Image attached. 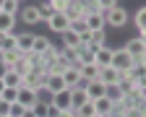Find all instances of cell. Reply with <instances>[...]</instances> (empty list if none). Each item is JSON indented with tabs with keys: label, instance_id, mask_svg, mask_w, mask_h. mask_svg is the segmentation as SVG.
<instances>
[{
	"label": "cell",
	"instance_id": "cell-1",
	"mask_svg": "<svg viewBox=\"0 0 146 117\" xmlns=\"http://www.w3.org/2000/svg\"><path fill=\"white\" fill-rule=\"evenodd\" d=\"M86 21V29L89 31H104V24H107V13L104 11H89L84 16Z\"/></svg>",
	"mask_w": 146,
	"mask_h": 117
},
{
	"label": "cell",
	"instance_id": "cell-2",
	"mask_svg": "<svg viewBox=\"0 0 146 117\" xmlns=\"http://www.w3.org/2000/svg\"><path fill=\"white\" fill-rule=\"evenodd\" d=\"M128 11L123 8V5H115L112 11H107V24L112 26V29H123V26H128Z\"/></svg>",
	"mask_w": 146,
	"mask_h": 117
},
{
	"label": "cell",
	"instance_id": "cell-3",
	"mask_svg": "<svg viewBox=\"0 0 146 117\" xmlns=\"http://www.w3.org/2000/svg\"><path fill=\"white\" fill-rule=\"evenodd\" d=\"M133 63H136V60L125 52V47H117V50H115V55H112V68H117L120 73H128V70L133 68Z\"/></svg>",
	"mask_w": 146,
	"mask_h": 117
},
{
	"label": "cell",
	"instance_id": "cell-4",
	"mask_svg": "<svg viewBox=\"0 0 146 117\" xmlns=\"http://www.w3.org/2000/svg\"><path fill=\"white\" fill-rule=\"evenodd\" d=\"M125 52L133 57V60H146V44L141 42V36H133V39H128V42L123 44Z\"/></svg>",
	"mask_w": 146,
	"mask_h": 117
},
{
	"label": "cell",
	"instance_id": "cell-5",
	"mask_svg": "<svg viewBox=\"0 0 146 117\" xmlns=\"http://www.w3.org/2000/svg\"><path fill=\"white\" fill-rule=\"evenodd\" d=\"M70 96H73V89H63V91H58V94H52L50 104L58 109V112H68V109H70Z\"/></svg>",
	"mask_w": 146,
	"mask_h": 117
},
{
	"label": "cell",
	"instance_id": "cell-6",
	"mask_svg": "<svg viewBox=\"0 0 146 117\" xmlns=\"http://www.w3.org/2000/svg\"><path fill=\"white\" fill-rule=\"evenodd\" d=\"M63 81H65V89H78L81 86V68L78 65H68L65 70H63Z\"/></svg>",
	"mask_w": 146,
	"mask_h": 117
},
{
	"label": "cell",
	"instance_id": "cell-7",
	"mask_svg": "<svg viewBox=\"0 0 146 117\" xmlns=\"http://www.w3.org/2000/svg\"><path fill=\"white\" fill-rule=\"evenodd\" d=\"M68 24H70V18L65 16V13H52V18L47 21V26H50V31L52 34H63V31H68Z\"/></svg>",
	"mask_w": 146,
	"mask_h": 117
},
{
	"label": "cell",
	"instance_id": "cell-8",
	"mask_svg": "<svg viewBox=\"0 0 146 117\" xmlns=\"http://www.w3.org/2000/svg\"><path fill=\"white\" fill-rule=\"evenodd\" d=\"M36 102H39V96H36V89H29V86H21V89H18V104H21V107L31 109Z\"/></svg>",
	"mask_w": 146,
	"mask_h": 117
},
{
	"label": "cell",
	"instance_id": "cell-9",
	"mask_svg": "<svg viewBox=\"0 0 146 117\" xmlns=\"http://www.w3.org/2000/svg\"><path fill=\"white\" fill-rule=\"evenodd\" d=\"M112 55H115V47L104 44V47H99V50L94 52V63H97L99 68H107V65H112Z\"/></svg>",
	"mask_w": 146,
	"mask_h": 117
},
{
	"label": "cell",
	"instance_id": "cell-10",
	"mask_svg": "<svg viewBox=\"0 0 146 117\" xmlns=\"http://www.w3.org/2000/svg\"><path fill=\"white\" fill-rule=\"evenodd\" d=\"M120 75H123V73H120L117 68L107 65V68H102V70H99V81H102L104 86H115V83L120 81Z\"/></svg>",
	"mask_w": 146,
	"mask_h": 117
},
{
	"label": "cell",
	"instance_id": "cell-11",
	"mask_svg": "<svg viewBox=\"0 0 146 117\" xmlns=\"http://www.w3.org/2000/svg\"><path fill=\"white\" fill-rule=\"evenodd\" d=\"M104 83L99 81V78H97V81H89L86 86H84V91H86V96H89V102H94V99H99V96H104Z\"/></svg>",
	"mask_w": 146,
	"mask_h": 117
},
{
	"label": "cell",
	"instance_id": "cell-12",
	"mask_svg": "<svg viewBox=\"0 0 146 117\" xmlns=\"http://www.w3.org/2000/svg\"><path fill=\"white\" fill-rule=\"evenodd\" d=\"M21 21L24 24H29V26H34V24H39V11H36V5H21Z\"/></svg>",
	"mask_w": 146,
	"mask_h": 117
},
{
	"label": "cell",
	"instance_id": "cell-13",
	"mask_svg": "<svg viewBox=\"0 0 146 117\" xmlns=\"http://www.w3.org/2000/svg\"><path fill=\"white\" fill-rule=\"evenodd\" d=\"M60 47H68V50H76V47H81V36L76 34V31H63L60 34Z\"/></svg>",
	"mask_w": 146,
	"mask_h": 117
},
{
	"label": "cell",
	"instance_id": "cell-14",
	"mask_svg": "<svg viewBox=\"0 0 146 117\" xmlns=\"http://www.w3.org/2000/svg\"><path fill=\"white\" fill-rule=\"evenodd\" d=\"M94 109L99 117H107V114H112L115 112V104L107 99V96H99V99H94Z\"/></svg>",
	"mask_w": 146,
	"mask_h": 117
},
{
	"label": "cell",
	"instance_id": "cell-15",
	"mask_svg": "<svg viewBox=\"0 0 146 117\" xmlns=\"http://www.w3.org/2000/svg\"><path fill=\"white\" fill-rule=\"evenodd\" d=\"M86 102H89L86 91H84L81 86H78V89H73V96H70V109H73V112H78V109H81Z\"/></svg>",
	"mask_w": 146,
	"mask_h": 117
},
{
	"label": "cell",
	"instance_id": "cell-16",
	"mask_svg": "<svg viewBox=\"0 0 146 117\" xmlns=\"http://www.w3.org/2000/svg\"><path fill=\"white\" fill-rule=\"evenodd\" d=\"M16 18L18 16H11V13H3V11H0V34H13Z\"/></svg>",
	"mask_w": 146,
	"mask_h": 117
},
{
	"label": "cell",
	"instance_id": "cell-17",
	"mask_svg": "<svg viewBox=\"0 0 146 117\" xmlns=\"http://www.w3.org/2000/svg\"><path fill=\"white\" fill-rule=\"evenodd\" d=\"M44 89H47L50 94H58V91H63V89H65V81H63V75H50V73H47Z\"/></svg>",
	"mask_w": 146,
	"mask_h": 117
},
{
	"label": "cell",
	"instance_id": "cell-18",
	"mask_svg": "<svg viewBox=\"0 0 146 117\" xmlns=\"http://www.w3.org/2000/svg\"><path fill=\"white\" fill-rule=\"evenodd\" d=\"M99 65L97 63H89V65H81V78H84V83H89V81H97L99 78Z\"/></svg>",
	"mask_w": 146,
	"mask_h": 117
},
{
	"label": "cell",
	"instance_id": "cell-19",
	"mask_svg": "<svg viewBox=\"0 0 146 117\" xmlns=\"http://www.w3.org/2000/svg\"><path fill=\"white\" fill-rule=\"evenodd\" d=\"M3 83H5L8 89H21V86H24V75L16 73V70H8V73L3 75Z\"/></svg>",
	"mask_w": 146,
	"mask_h": 117
},
{
	"label": "cell",
	"instance_id": "cell-20",
	"mask_svg": "<svg viewBox=\"0 0 146 117\" xmlns=\"http://www.w3.org/2000/svg\"><path fill=\"white\" fill-rule=\"evenodd\" d=\"M24 60V52L21 50H8V52H3V63L8 65V70L16 65V63H21Z\"/></svg>",
	"mask_w": 146,
	"mask_h": 117
},
{
	"label": "cell",
	"instance_id": "cell-21",
	"mask_svg": "<svg viewBox=\"0 0 146 117\" xmlns=\"http://www.w3.org/2000/svg\"><path fill=\"white\" fill-rule=\"evenodd\" d=\"M76 60H78V65H89V63H94V52L81 44V47H76Z\"/></svg>",
	"mask_w": 146,
	"mask_h": 117
},
{
	"label": "cell",
	"instance_id": "cell-22",
	"mask_svg": "<svg viewBox=\"0 0 146 117\" xmlns=\"http://www.w3.org/2000/svg\"><path fill=\"white\" fill-rule=\"evenodd\" d=\"M104 44H107V36H104V31H91V42H89L86 47H89L91 52H97V50H99V47H104Z\"/></svg>",
	"mask_w": 146,
	"mask_h": 117
},
{
	"label": "cell",
	"instance_id": "cell-23",
	"mask_svg": "<svg viewBox=\"0 0 146 117\" xmlns=\"http://www.w3.org/2000/svg\"><path fill=\"white\" fill-rule=\"evenodd\" d=\"M104 96H107L112 104H120V102L125 99V94L120 91V86H117V83H115V86H107V89H104Z\"/></svg>",
	"mask_w": 146,
	"mask_h": 117
},
{
	"label": "cell",
	"instance_id": "cell-24",
	"mask_svg": "<svg viewBox=\"0 0 146 117\" xmlns=\"http://www.w3.org/2000/svg\"><path fill=\"white\" fill-rule=\"evenodd\" d=\"M47 47H50V39H47V36H39V34H34V44H31V52H34V55H42Z\"/></svg>",
	"mask_w": 146,
	"mask_h": 117
},
{
	"label": "cell",
	"instance_id": "cell-25",
	"mask_svg": "<svg viewBox=\"0 0 146 117\" xmlns=\"http://www.w3.org/2000/svg\"><path fill=\"white\" fill-rule=\"evenodd\" d=\"M0 50L8 52V50H18V34H5L3 42H0Z\"/></svg>",
	"mask_w": 146,
	"mask_h": 117
},
{
	"label": "cell",
	"instance_id": "cell-26",
	"mask_svg": "<svg viewBox=\"0 0 146 117\" xmlns=\"http://www.w3.org/2000/svg\"><path fill=\"white\" fill-rule=\"evenodd\" d=\"M31 44H34V34H18V50L24 55L31 52Z\"/></svg>",
	"mask_w": 146,
	"mask_h": 117
},
{
	"label": "cell",
	"instance_id": "cell-27",
	"mask_svg": "<svg viewBox=\"0 0 146 117\" xmlns=\"http://www.w3.org/2000/svg\"><path fill=\"white\" fill-rule=\"evenodd\" d=\"M36 11H39V21H44V24L50 21L52 13H55V11H52V5L47 3V0H44V3H36Z\"/></svg>",
	"mask_w": 146,
	"mask_h": 117
},
{
	"label": "cell",
	"instance_id": "cell-28",
	"mask_svg": "<svg viewBox=\"0 0 146 117\" xmlns=\"http://www.w3.org/2000/svg\"><path fill=\"white\" fill-rule=\"evenodd\" d=\"M50 109H52V107H50V102H42V99H39V102H36V104L31 107L34 117H50Z\"/></svg>",
	"mask_w": 146,
	"mask_h": 117
},
{
	"label": "cell",
	"instance_id": "cell-29",
	"mask_svg": "<svg viewBox=\"0 0 146 117\" xmlns=\"http://www.w3.org/2000/svg\"><path fill=\"white\" fill-rule=\"evenodd\" d=\"M133 21H136V26H138V34H141V31H146V5L136 11V16H133Z\"/></svg>",
	"mask_w": 146,
	"mask_h": 117
},
{
	"label": "cell",
	"instance_id": "cell-30",
	"mask_svg": "<svg viewBox=\"0 0 146 117\" xmlns=\"http://www.w3.org/2000/svg\"><path fill=\"white\" fill-rule=\"evenodd\" d=\"M68 29H70V31H76L78 36H81L84 31H89V29H86V21H84V18H70V24H68Z\"/></svg>",
	"mask_w": 146,
	"mask_h": 117
},
{
	"label": "cell",
	"instance_id": "cell-31",
	"mask_svg": "<svg viewBox=\"0 0 146 117\" xmlns=\"http://www.w3.org/2000/svg\"><path fill=\"white\" fill-rule=\"evenodd\" d=\"M0 11H3V13H11V16H18V11H21V3H18V0H5Z\"/></svg>",
	"mask_w": 146,
	"mask_h": 117
},
{
	"label": "cell",
	"instance_id": "cell-32",
	"mask_svg": "<svg viewBox=\"0 0 146 117\" xmlns=\"http://www.w3.org/2000/svg\"><path fill=\"white\" fill-rule=\"evenodd\" d=\"M0 99L3 102H8V104H13V102H18V89H3V94H0Z\"/></svg>",
	"mask_w": 146,
	"mask_h": 117
},
{
	"label": "cell",
	"instance_id": "cell-33",
	"mask_svg": "<svg viewBox=\"0 0 146 117\" xmlns=\"http://www.w3.org/2000/svg\"><path fill=\"white\" fill-rule=\"evenodd\" d=\"M78 117H97V109H94V102H86L78 112H76Z\"/></svg>",
	"mask_w": 146,
	"mask_h": 117
},
{
	"label": "cell",
	"instance_id": "cell-34",
	"mask_svg": "<svg viewBox=\"0 0 146 117\" xmlns=\"http://www.w3.org/2000/svg\"><path fill=\"white\" fill-rule=\"evenodd\" d=\"M115 5H117V0H94V8H97V11H104V13L112 11Z\"/></svg>",
	"mask_w": 146,
	"mask_h": 117
},
{
	"label": "cell",
	"instance_id": "cell-35",
	"mask_svg": "<svg viewBox=\"0 0 146 117\" xmlns=\"http://www.w3.org/2000/svg\"><path fill=\"white\" fill-rule=\"evenodd\" d=\"M24 112H26V107H21L18 102H13V104H11V114H8V117H24Z\"/></svg>",
	"mask_w": 146,
	"mask_h": 117
},
{
	"label": "cell",
	"instance_id": "cell-36",
	"mask_svg": "<svg viewBox=\"0 0 146 117\" xmlns=\"http://www.w3.org/2000/svg\"><path fill=\"white\" fill-rule=\"evenodd\" d=\"M8 114H11V104L0 99V117H8Z\"/></svg>",
	"mask_w": 146,
	"mask_h": 117
},
{
	"label": "cell",
	"instance_id": "cell-37",
	"mask_svg": "<svg viewBox=\"0 0 146 117\" xmlns=\"http://www.w3.org/2000/svg\"><path fill=\"white\" fill-rule=\"evenodd\" d=\"M5 73H8V65H5V63H3V55H0V78H3V75H5Z\"/></svg>",
	"mask_w": 146,
	"mask_h": 117
},
{
	"label": "cell",
	"instance_id": "cell-38",
	"mask_svg": "<svg viewBox=\"0 0 146 117\" xmlns=\"http://www.w3.org/2000/svg\"><path fill=\"white\" fill-rule=\"evenodd\" d=\"M24 117H34V112H31V109H26V112H24Z\"/></svg>",
	"mask_w": 146,
	"mask_h": 117
},
{
	"label": "cell",
	"instance_id": "cell-39",
	"mask_svg": "<svg viewBox=\"0 0 146 117\" xmlns=\"http://www.w3.org/2000/svg\"><path fill=\"white\" fill-rule=\"evenodd\" d=\"M141 42H143V44H146V31H141Z\"/></svg>",
	"mask_w": 146,
	"mask_h": 117
},
{
	"label": "cell",
	"instance_id": "cell-40",
	"mask_svg": "<svg viewBox=\"0 0 146 117\" xmlns=\"http://www.w3.org/2000/svg\"><path fill=\"white\" fill-rule=\"evenodd\" d=\"M3 89H5V83H3V78H0V94H3Z\"/></svg>",
	"mask_w": 146,
	"mask_h": 117
},
{
	"label": "cell",
	"instance_id": "cell-41",
	"mask_svg": "<svg viewBox=\"0 0 146 117\" xmlns=\"http://www.w3.org/2000/svg\"><path fill=\"white\" fill-rule=\"evenodd\" d=\"M3 3H5V0H0V8H3Z\"/></svg>",
	"mask_w": 146,
	"mask_h": 117
},
{
	"label": "cell",
	"instance_id": "cell-42",
	"mask_svg": "<svg viewBox=\"0 0 146 117\" xmlns=\"http://www.w3.org/2000/svg\"><path fill=\"white\" fill-rule=\"evenodd\" d=\"M18 3H21V0H18Z\"/></svg>",
	"mask_w": 146,
	"mask_h": 117
},
{
	"label": "cell",
	"instance_id": "cell-43",
	"mask_svg": "<svg viewBox=\"0 0 146 117\" xmlns=\"http://www.w3.org/2000/svg\"><path fill=\"white\" fill-rule=\"evenodd\" d=\"M97 117H99V114H97Z\"/></svg>",
	"mask_w": 146,
	"mask_h": 117
}]
</instances>
